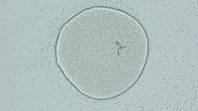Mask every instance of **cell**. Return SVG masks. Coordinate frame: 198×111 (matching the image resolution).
I'll use <instances>...</instances> for the list:
<instances>
[{
  "label": "cell",
  "instance_id": "cell-1",
  "mask_svg": "<svg viewBox=\"0 0 198 111\" xmlns=\"http://www.w3.org/2000/svg\"><path fill=\"white\" fill-rule=\"evenodd\" d=\"M148 49L146 32L134 17L119 9L95 6L71 19L60 53L64 75L80 93L109 99L137 80Z\"/></svg>",
  "mask_w": 198,
  "mask_h": 111
}]
</instances>
